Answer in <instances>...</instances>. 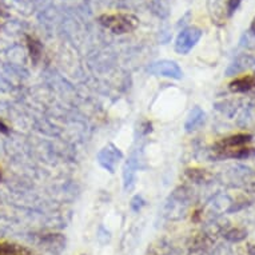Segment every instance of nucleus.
<instances>
[{
	"label": "nucleus",
	"mask_w": 255,
	"mask_h": 255,
	"mask_svg": "<svg viewBox=\"0 0 255 255\" xmlns=\"http://www.w3.org/2000/svg\"><path fill=\"white\" fill-rule=\"evenodd\" d=\"M251 31L255 34V17H254V20H253V23H251Z\"/></svg>",
	"instance_id": "nucleus-14"
},
{
	"label": "nucleus",
	"mask_w": 255,
	"mask_h": 255,
	"mask_svg": "<svg viewBox=\"0 0 255 255\" xmlns=\"http://www.w3.org/2000/svg\"><path fill=\"white\" fill-rule=\"evenodd\" d=\"M249 62H251V58H249V56H246V58H241L239 60H237V62H234L231 64L230 68L227 70V74H229V75H235V74H238V72H241L249 66Z\"/></svg>",
	"instance_id": "nucleus-11"
},
{
	"label": "nucleus",
	"mask_w": 255,
	"mask_h": 255,
	"mask_svg": "<svg viewBox=\"0 0 255 255\" xmlns=\"http://www.w3.org/2000/svg\"><path fill=\"white\" fill-rule=\"evenodd\" d=\"M202 29L198 27H187L180 31L175 40V51L180 55L188 54L202 38Z\"/></svg>",
	"instance_id": "nucleus-2"
},
{
	"label": "nucleus",
	"mask_w": 255,
	"mask_h": 255,
	"mask_svg": "<svg viewBox=\"0 0 255 255\" xmlns=\"http://www.w3.org/2000/svg\"><path fill=\"white\" fill-rule=\"evenodd\" d=\"M122 158V154L119 151L115 148L114 146L110 144L109 147H105L103 150L101 151V154H99V162L105 168H107L110 172H114L115 170V166L119 162L118 159Z\"/></svg>",
	"instance_id": "nucleus-4"
},
{
	"label": "nucleus",
	"mask_w": 255,
	"mask_h": 255,
	"mask_svg": "<svg viewBox=\"0 0 255 255\" xmlns=\"http://www.w3.org/2000/svg\"><path fill=\"white\" fill-rule=\"evenodd\" d=\"M255 87V76L245 75L242 78L233 80L230 83V90L234 92H246Z\"/></svg>",
	"instance_id": "nucleus-6"
},
{
	"label": "nucleus",
	"mask_w": 255,
	"mask_h": 255,
	"mask_svg": "<svg viewBox=\"0 0 255 255\" xmlns=\"http://www.w3.org/2000/svg\"><path fill=\"white\" fill-rule=\"evenodd\" d=\"M253 136L249 134H237L233 135L230 138H226L221 140L219 143L215 144V148L217 151H223V150H229V148H237V147H242L247 143L251 142Z\"/></svg>",
	"instance_id": "nucleus-5"
},
{
	"label": "nucleus",
	"mask_w": 255,
	"mask_h": 255,
	"mask_svg": "<svg viewBox=\"0 0 255 255\" xmlns=\"http://www.w3.org/2000/svg\"><path fill=\"white\" fill-rule=\"evenodd\" d=\"M0 255H34V253L19 245L0 243Z\"/></svg>",
	"instance_id": "nucleus-9"
},
{
	"label": "nucleus",
	"mask_w": 255,
	"mask_h": 255,
	"mask_svg": "<svg viewBox=\"0 0 255 255\" xmlns=\"http://www.w3.org/2000/svg\"><path fill=\"white\" fill-rule=\"evenodd\" d=\"M0 179H1V174H0Z\"/></svg>",
	"instance_id": "nucleus-15"
},
{
	"label": "nucleus",
	"mask_w": 255,
	"mask_h": 255,
	"mask_svg": "<svg viewBox=\"0 0 255 255\" xmlns=\"http://www.w3.org/2000/svg\"><path fill=\"white\" fill-rule=\"evenodd\" d=\"M150 72L158 76H166L171 79H180L183 72L175 62L171 60H160V62L154 63L150 67Z\"/></svg>",
	"instance_id": "nucleus-3"
},
{
	"label": "nucleus",
	"mask_w": 255,
	"mask_h": 255,
	"mask_svg": "<svg viewBox=\"0 0 255 255\" xmlns=\"http://www.w3.org/2000/svg\"><path fill=\"white\" fill-rule=\"evenodd\" d=\"M8 131V128H7V126L3 123V122L0 121V132H7Z\"/></svg>",
	"instance_id": "nucleus-13"
},
{
	"label": "nucleus",
	"mask_w": 255,
	"mask_h": 255,
	"mask_svg": "<svg viewBox=\"0 0 255 255\" xmlns=\"http://www.w3.org/2000/svg\"><path fill=\"white\" fill-rule=\"evenodd\" d=\"M203 123H205V113H203L199 107H195V109L190 113V115H188L187 122H186L184 127H186V130L187 131H193L199 128Z\"/></svg>",
	"instance_id": "nucleus-7"
},
{
	"label": "nucleus",
	"mask_w": 255,
	"mask_h": 255,
	"mask_svg": "<svg viewBox=\"0 0 255 255\" xmlns=\"http://www.w3.org/2000/svg\"><path fill=\"white\" fill-rule=\"evenodd\" d=\"M27 44H28V50H29V55H31V59H32V62L38 63L40 56H42V44L36 40V39L31 38L28 36L27 38Z\"/></svg>",
	"instance_id": "nucleus-10"
},
{
	"label": "nucleus",
	"mask_w": 255,
	"mask_h": 255,
	"mask_svg": "<svg viewBox=\"0 0 255 255\" xmlns=\"http://www.w3.org/2000/svg\"><path fill=\"white\" fill-rule=\"evenodd\" d=\"M99 20L105 27L111 29L114 34H127L138 27V19L128 13H113L103 15Z\"/></svg>",
	"instance_id": "nucleus-1"
},
{
	"label": "nucleus",
	"mask_w": 255,
	"mask_h": 255,
	"mask_svg": "<svg viewBox=\"0 0 255 255\" xmlns=\"http://www.w3.org/2000/svg\"><path fill=\"white\" fill-rule=\"evenodd\" d=\"M242 3V0H227V15H233V13L238 9V7Z\"/></svg>",
	"instance_id": "nucleus-12"
},
{
	"label": "nucleus",
	"mask_w": 255,
	"mask_h": 255,
	"mask_svg": "<svg viewBox=\"0 0 255 255\" xmlns=\"http://www.w3.org/2000/svg\"><path fill=\"white\" fill-rule=\"evenodd\" d=\"M209 8L211 19H213V23H215L218 25L223 24L226 12H225V8H223V4H222L221 0H210Z\"/></svg>",
	"instance_id": "nucleus-8"
}]
</instances>
